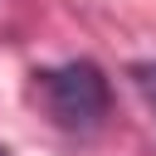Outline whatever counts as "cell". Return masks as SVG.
Instances as JSON below:
<instances>
[{
	"label": "cell",
	"mask_w": 156,
	"mask_h": 156,
	"mask_svg": "<svg viewBox=\"0 0 156 156\" xmlns=\"http://www.w3.org/2000/svg\"><path fill=\"white\" fill-rule=\"evenodd\" d=\"M34 93L44 102V112L68 132L98 127L107 117V102H112L102 68L88 63V58H73V63H58V68H39L34 73Z\"/></svg>",
	"instance_id": "obj_1"
},
{
	"label": "cell",
	"mask_w": 156,
	"mask_h": 156,
	"mask_svg": "<svg viewBox=\"0 0 156 156\" xmlns=\"http://www.w3.org/2000/svg\"><path fill=\"white\" fill-rule=\"evenodd\" d=\"M132 83L141 88V98H146V107L156 112V58H146V63H132Z\"/></svg>",
	"instance_id": "obj_2"
},
{
	"label": "cell",
	"mask_w": 156,
	"mask_h": 156,
	"mask_svg": "<svg viewBox=\"0 0 156 156\" xmlns=\"http://www.w3.org/2000/svg\"><path fill=\"white\" fill-rule=\"evenodd\" d=\"M0 156H10V151H5V146H0Z\"/></svg>",
	"instance_id": "obj_3"
}]
</instances>
